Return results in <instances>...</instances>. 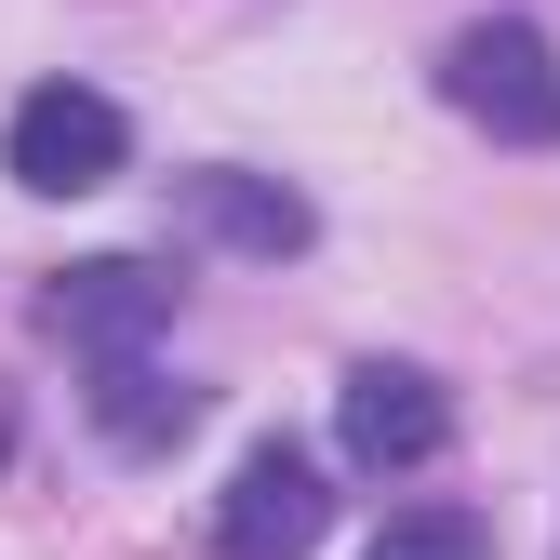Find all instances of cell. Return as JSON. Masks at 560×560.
I'll use <instances>...</instances> for the list:
<instances>
[{"mask_svg": "<svg viewBox=\"0 0 560 560\" xmlns=\"http://www.w3.org/2000/svg\"><path fill=\"white\" fill-rule=\"evenodd\" d=\"M334 441H347V467H374V480L441 467L454 400H441V374H413V361H361V374L334 387Z\"/></svg>", "mask_w": 560, "mask_h": 560, "instance_id": "5", "label": "cell"}, {"mask_svg": "<svg viewBox=\"0 0 560 560\" xmlns=\"http://www.w3.org/2000/svg\"><path fill=\"white\" fill-rule=\"evenodd\" d=\"M361 560H494V521L480 508H400Z\"/></svg>", "mask_w": 560, "mask_h": 560, "instance_id": "8", "label": "cell"}, {"mask_svg": "<svg viewBox=\"0 0 560 560\" xmlns=\"http://www.w3.org/2000/svg\"><path fill=\"white\" fill-rule=\"evenodd\" d=\"M441 107L480 120L494 148H560V40L534 14H480L441 40Z\"/></svg>", "mask_w": 560, "mask_h": 560, "instance_id": "1", "label": "cell"}, {"mask_svg": "<svg viewBox=\"0 0 560 560\" xmlns=\"http://www.w3.org/2000/svg\"><path fill=\"white\" fill-rule=\"evenodd\" d=\"M174 307H187L174 254H94V267H54L27 294V320L54 347H81V361H148V347L174 334Z\"/></svg>", "mask_w": 560, "mask_h": 560, "instance_id": "2", "label": "cell"}, {"mask_svg": "<svg viewBox=\"0 0 560 560\" xmlns=\"http://www.w3.org/2000/svg\"><path fill=\"white\" fill-rule=\"evenodd\" d=\"M334 534V494H320V467L294 441H254L228 467V494H214V560H307Z\"/></svg>", "mask_w": 560, "mask_h": 560, "instance_id": "4", "label": "cell"}, {"mask_svg": "<svg viewBox=\"0 0 560 560\" xmlns=\"http://www.w3.org/2000/svg\"><path fill=\"white\" fill-rule=\"evenodd\" d=\"M174 228H187V241H214V254H254V267H280V254H307V241H320L307 187L241 174V161H200V174H174Z\"/></svg>", "mask_w": 560, "mask_h": 560, "instance_id": "6", "label": "cell"}, {"mask_svg": "<svg viewBox=\"0 0 560 560\" xmlns=\"http://www.w3.org/2000/svg\"><path fill=\"white\" fill-rule=\"evenodd\" d=\"M200 428V387L161 374V361H94V441L107 454H174Z\"/></svg>", "mask_w": 560, "mask_h": 560, "instance_id": "7", "label": "cell"}, {"mask_svg": "<svg viewBox=\"0 0 560 560\" xmlns=\"http://www.w3.org/2000/svg\"><path fill=\"white\" fill-rule=\"evenodd\" d=\"M0 161H14V187H40V200H81V187H107L133 161V120L94 81H40V94H14V120H0Z\"/></svg>", "mask_w": 560, "mask_h": 560, "instance_id": "3", "label": "cell"}]
</instances>
